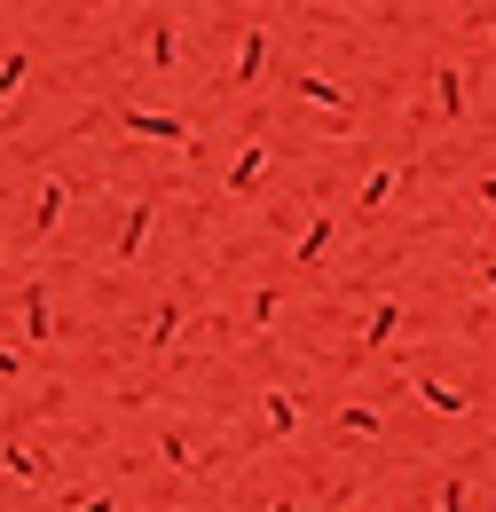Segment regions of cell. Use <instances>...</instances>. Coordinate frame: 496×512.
I'll use <instances>...</instances> for the list:
<instances>
[{"mask_svg": "<svg viewBox=\"0 0 496 512\" xmlns=\"http://www.w3.org/2000/svg\"><path fill=\"white\" fill-rule=\"evenodd\" d=\"M260 56H268V40H260V32H245V48H237V79H252V71H260Z\"/></svg>", "mask_w": 496, "mask_h": 512, "instance_id": "obj_1", "label": "cell"}, {"mask_svg": "<svg viewBox=\"0 0 496 512\" xmlns=\"http://www.w3.org/2000/svg\"><path fill=\"white\" fill-rule=\"evenodd\" d=\"M126 127H134V134H182L174 119H150V111H126Z\"/></svg>", "mask_w": 496, "mask_h": 512, "instance_id": "obj_2", "label": "cell"}]
</instances>
